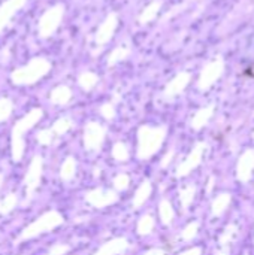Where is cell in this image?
Segmentation results:
<instances>
[{"instance_id":"obj_1","label":"cell","mask_w":254,"mask_h":255,"mask_svg":"<svg viewBox=\"0 0 254 255\" xmlns=\"http://www.w3.org/2000/svg\"><path fill=\"white\" fill-rule=\"evenodd\" d=\"M61 224H63V217H61L58 212H55V211H49V212L40 215V217H39L36 221H33L30 226H27V227L22 230L21 236L18 238V242H19V241L22 242V241L33 239V238H36V236H39V235H42V233H46V232L54 230L55 227H58V226H61Z\"/></svg>"},{"instance_id":"obj_2","label":"cell","mask_w":254,"mask_h":255,"mask_svg":"<svg viewBox=\"0 0 254 255\" xmlns=\"http://www.w3.org/2000/svg\"><path fill=\"white\" fill-rule=\"evenodd\" d=\"M40 118L39 111L30 112L21 121H18L12 130V158L13 161H19L24 155V133L34 126V123Z\"/></svg>"},{"instance_id":"obj_3","label":"cell","mask_w":254,"mask_h":255,"mask_svg":"<svg viewBox=\"0 0 254 255\" xmlns=\"http://www.w3.org/2000/svg\"><path fill=\"white\" fill-rule=\"evenodd\" d=\"M165 133L162 130H150V128H142L139 133V149H138V157L141 160H147L153 157L157 149L162 146Z\"/></svg>"},{"instance_id":"obj_4","label":"cell","mask_w":254,"mask_h":255,"mask_svg":"<svg viewBox=\"0 0 254 255\" xmlns=\"http://www.w3.org/2000/svg\"><path fill=\"white\" fill-rule=\"evenodd\" d=\"M42 158L34 157L28 166V170L24 176V185H25V202H28L33 196L34 191L37 190L42 178Z\"/></svg>"},{"instance_id":"obj_5","label":"cell","mask_w":254,"mask_h":255,"mask_svg":"<svg viewBox=\"0 0 254 255\" xmlns=\"http://www.w3.org/2000/svg\"><path fill=\"white\" fill-rule=\"evenodd\" d=\"M85 200L88 205L93 208H106L118 200V196L114 191H106V190H91L85 194Z\"/></svg>"},{"instance_id":"obj_6","label":"cell","mask_w":254,"mask_h":255,"mask_svg":"<svg viewBox=\"0 0 254 255\" xmlns=\"http://www.w3.org/2000/svg\"><path fill=\"white\" fill-rule=\"evenodd\" d=\"M204 145H198L189 155H187V158L178 166V169H177V176L178 178H183V176H187L193 169H196L199 164H201V161H202V157H204Z\"/></svg>"},{"instance_id":"obj_7","label":"cell","mask_w":254,"mask_h":255,"mask_svg":"<svg viewBox=\"0 0 254 255\" xmlns=\"http://www.w3.org/2000/svg\"><path fill=\"white\" fill-rule=\"evenodd\" d=\"M254 170V151L249 149L246 151L238 161V167H237V175L238 179L241 182H249L253 176Z\"/></svg>"},{"instance_id":"obj_8","label":"cell","mask_w":254,"mask_h":255,"mask_svg":"<svg viewBox=\"0 0 254 255\" xmlns=\"http://www.w3.org/2000/svg\"><path fill=\"white\" fill-rule=\"evenodd\" d=\"M103 140V130L96 126H90L85 130L84 143L87 149H99Z\"/></svg>"},{"instance_id":"obj_9","label":"cell","mask_w":254,"mask_h":255,"mask_svg":"<svg viewBox=\"0 0 254 255\" xmlns=\"http://www.w3.org/2000/svg\"><path fill=\"white\" fill-rule=\"evenodd\" d=\"M129 248V242L126 239H112L106 242L94 255H120Z\"/></svg>"},{"instance_id":"obj_10","label":"cell","mask_w":254,"mask_h":255,"mask_svg":"<svg viewBox=\"0 0 254 255\" xmlns=\"http://www.w3.org/2000/svg\"><path fill=\"white\" fill-rule=\"evenodd\" d=\"M151 190H153V187H151V182L147 179V181H144L141 185H139V188L136 190V193H135V196H133V206L135 208H141L147 200H148V197H150V194H151Z\"/></svg>"},{"instance_id":"obj_11","label":"cell","mask_w":254,"mask_h":255,"mask_svg":"<svg viewBox=\"0 0 254 255\" xmlns=\"http://www.w3.org/2000/svg\"><path fill=\"white\" fill-rule=\"evenodd\" d=\"M229 205H231V194L217 196V199H214V202H213V215L214 217L223 215L225 211L229 208Z\"/></svg>"},{"instance_id":"obj_12","label":"cell","mask_w":254,"mask_h":255,"mask_svg":"<svg viewBox=\"0 0 254 255\" xmlns=\"http://www.w3.org/2000/svg\"><path fill=\"white\" fill-rule=\"evenodd\" d=\"M75 170H76V161L69 157L64 160V163L61 164V169H60V178L66 182L72 181L73 176H75Z\"/></svg>"},{"instance_id":"obj_13","label":"cell","mask_w":254,"mask_h":255,"mask_svg":"<svg viewBox=\"0 0 254 255\" xmlns=\"http://www.w3.org/2000/svg\"><path fill=\"white\" fill-rule=\"evenodd\" d=\"M159 215H160V220L165 226H169L174 220V209L171 206V203L168 200H162L160 202V206H159Z\"/></svg>"},{"instance_id":"obj_14","label":"cell","mask_w":254,"mask_h":255,"mask_svg":"<svg viewBox=\"0 0 254 255\" xmlns=\"http://www.w3.org/2000/svg\"><path fill=\"white\" fill-rule=\"evenodd\" d=\"M237 233H238V227L235 224L228 226L226 230L223 232V235L220 236V248H229V245L234 242Z\"/></svg>"},{"instance_id":"obj_15","label":"cell","mask_w":254,"mask_h":255,"mask_svg":"<svg viewBox=\"0 0 254 255\" xmlns=\"http://www.w3.org/2000/svg\"><path fill=\"white\" fill-rule=\"evenodd\" d=\"M195 187L193 185H186L184 188H181L180 191V202H181V206L184 209H189V206L192 205L193 199H195Z\"/></svg>"},{"instance_id":"obj_16","label":"cell","mask_w":254,"mask_h":255,"mask_svg":"<svg viewBox=\"0 0 254 255\" xmlns=\"http://www.w3.org/2000/svg\"><path fill=\"white\" fill-rule=\"evenodd\" d=\"M154 229V220L150 217V215H145L139 220L138 223V233L145 236V235H150Z\"/></svg>"},{"instance_id":"obj_17","label":"cell","mask_w":254,"mask_h":255,"mask_svg":"<svg viewBox=\"0 0 254 255\" xmlns=\"http://www.w3.org/2000/svg\"><path fill=\"white\" fill-rule=\"evenodd\" d=\"M16 205V196L15 194H7L0 200V215H7Z\"/></svg>"},{"instance_id":"obj_18","label":"cell","mask_w":254,"mask_h":255,"mask_svg":"<svg viewBox=\"0 0 254 255\" xmlns=\"http://www.w3.org/2000/svg\"><path fill=\"white\" fill-rule=\"evenodd\" d=\"M112 157L117 160V161H126L129 160V151L124 145L121 143H117L112 149Z\"/></svg>"},{"instance_id":"obj_19","label":"cell","mask_w":254,"mask_h":255,"mask_svg":"<svg viewBox=\"0 0 254 255\" xmlns=\"http://www.w3.org/2000/svg\"><path fill=\"white\" fill-rule=\"evenodd\" d=\"M129 182H130L129 175H126V173H120V175H117V176H115V179H114V187H115L118 191H124V190L129 187Z\"/></svg>"},{"instance_id":"obj_20","label":"cell","mask_w":254,"mask_h":255,"mask_svg":"<svg viewBox=\"0 0 254 255\" xmlns=\"http://www.w3.org/2000/svg\"><path fill=\"white\" fill-rule=\"evenodd\" d=\"M198 229H199V224H198V223H192V224H189V226L181 232V238H183L184 241H192V239L196 236Z\"/></svg>"},{"instance_id":"obj_21","label":"cell","mask_w":254,"mask_h":255,"mask_svg":"<svg viewBox=\"0 0 254 255\" xmlns=\"http://www.w3.org/2000/svg\"><path fill=\"white\" fill-rule=\"evenodd\" d=\"M69 245H63V244H57V245H54L51 250H49V253L48 255H64L66 253H69Z\"/></svg>"},{"instance_id":"obj_22","label":"cell","mask_w":254,"mask_h":255,"mask_svg":"<svg viewBox=\"0 0 254 255\" xmlns=\"http://www.w3.org/2000/svg\"><path fill=\"white\" fill-rule=\"evenodd\" d=\"M10 103L9 102H6V100H1L0 102V121H3V120H6L7 117H9V114H10Z\"/></svg>"},{"instance_id":"obj_23","label":"cell","mask_w":254,"mask_h":255,"mask_svg":"<svg viewBox=\"0 0 254 255\" xmlns=\"http://www.w3.org/2000/svg\"><path fill=\"white\" fill-rule=\"evenodd\" d=\"M37 140H39L42 145H49L51 140H52V136H51L49 131H40V133L37 134Z\"/></svg>"},{"instance_id":"obj_24","label":"cell","mask_w":254,"mask_h":255,"mask_svg":"<svg viewBox=\"0 0 254 255\" xmlns=\"http://www.w3.org/2000/svg\"><path fill=\"white\" fill-rule=\"evenodd\" d=\"M67 128H69V123H66V121H58V123L54 126V131H55L57 134H63Z\"/></svg>"},{"instance_id":"obj_25","label":"cell","mask_w":254,"mask_h":255,"mask_svg":"<svg viewBox=\"0 0 254 255\" xmlns=\"http://www.w3.org/2000/svg\"><path fill=\"white\" fill-rule=\"evenodd\" d=\"M180 255H202V250L201 248H192V250H187Z\"/></svg>"},{"instance_id":"obj_26","label":"cell","mask_w":254,"mask_h":255,"mask_svg":"<svg viewBox=\"0 0 254 255\" xmlns=\"http://www.w3.org/2000/svg\"><path fill=\"white\" fill-rule=\"evenodd\" d=\"M144 255H165V251H162V250H150Z\"/></svg>"},{"instance_id":"obj_27","label":"cell","mask_w":254,"mask_h":255,"mask_svg":"<svg viewBox=\"0 0 254 255\" xmlns=\"http://www.w3.org/2000/svg\"><path fill=\"white\" fill-rule=\"evenodd\" d=\"M172 157H174V152H171V154H168V155H166V157L163 158V161H162V166L165 167V166H166V164H168V163H169V161L172 160Z\"/></svg>"},{"instance_id":"obj_28","label":"cell","mask_w":254,"mask_h":255,"mask_svg":"<svg viewBox=\"0 0 254 255\" xmlns=\"http://www.w3.org/2000/svg\"><path fill=\"white\" fill-rule=\"evenodd\" d=\"M229 254V248H220V251L217 253V255H228Z\"/></svg>"},{"instance_id":"obj_29","label":"cell","mask_w":254,"mask_h":255,"mask_svg":"<svg viewBox=\"0 0 254 255\" xmlns=\"http://www.w3.org/2000/svg\"><path fill=\"white\" fill-rule=\"evenodd\" d=\"M213 187H214V178H210V182H208V193H211Z\"/></svg>"},{"instance_id":"obj_30","label":"cell","mask_w":254,"mask_h":255,"mask_svg":"<svg viewBox=\"0 0 254 255\" xmlns=\"http://www.w3.org/2000/svg\"><path fill=\"white\" fill-rule=\"evenodd\" d=\"M1 182H3V176L0 175V187H1Z\"/></svg>"}]
</instances>
